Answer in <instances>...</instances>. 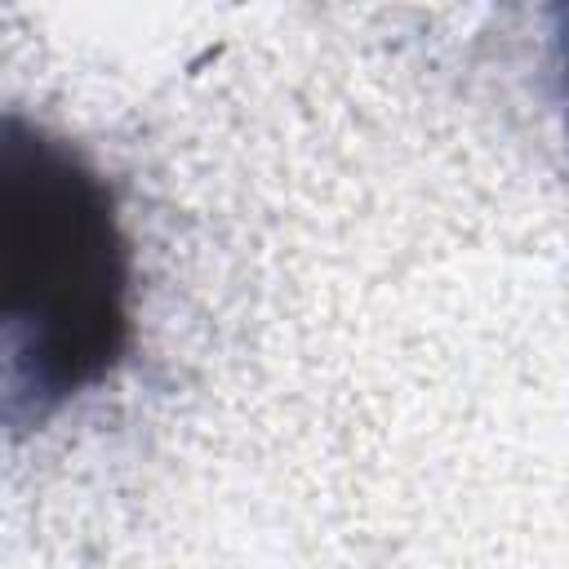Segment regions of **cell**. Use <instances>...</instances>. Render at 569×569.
<instances>
[{"instance_id": "cell-1", "label": "cell", "mask_w": 569, "mask_h": 569, "mask_svg": "<svg viewBox=\"0 0 569 569\" xmlns=\"http://www.w3.org/2000/svg\"><path fill=\"white\" fill-rule=\"evenodd\" d=\"M133 347V249L111 182L22 111L0 120V418L44 427Z\"/></svg>"}, {"instance_id": "cell-2", "label": "cell", "mask_w": 569, "mask_h": 569, "mask_svg": "<svg viewBox=\"0 0 569 569\" xmlns=\"http://www.w3.org/2000/svg\"><path fill=\"white\" fill-rule=\"evenodd\" d=\"M556 80H560V107H565V133H569V4L556 9Z\"/></svg>"}]
</instances>
